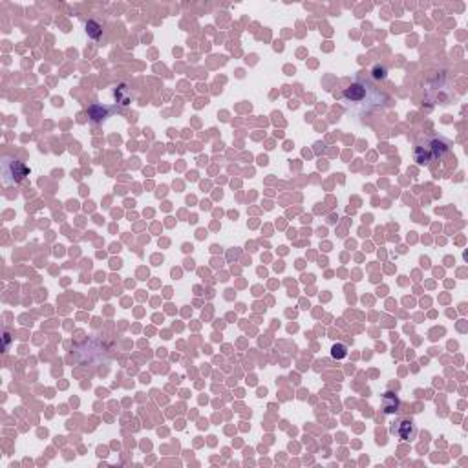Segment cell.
I'll list each match as a JSON object with an SVG mask.
<instances>
[{"label": "cell", "mask_w": 468, "mask_h": 468, "mask_svg": "<svg viewBox=\"0 0 468 468\" xmlns=\"http://www.w3.org/2000/svg\"><path fill=\"white\" fill-rule=\"evenodd\" d=\"M450 148V143L441 137H430L425 145H417L415 148V161L419 165H430L432 161L441 160Z\"/></svg>", "instance_id": "cell-1"}, {"label": "cell", "mask_w": 468, "mask_h": 468, "mask_svg": "<svg viewBox=\"0 0 468 468\" xmlns=\"http://www.w3.org/2000/svg\"><path fill=\"white\" fill-rule=\"evenodd\" d=\"M2 174H4V185H15L20 183L29 174V169L22 161L6 158L2 163Z\"/></svg>", "instance_id": "cell-2"}, {"label": "cell", "mask_w": 468, "mask_h": 468, "mask_svg": "<svg viewBox=\"0 0 468 468\" xmlns=\"http://www.w3.org/2000/svg\"><path fill=\"white\" fill-rule=\"evenodd\" d=\"M391 434L402 441H411L417 435V426L411 419H399L391 426Z\"/></svg>", "instance_id": "cell-3"}, {"label": "cell", "mask_w": 468, "mask_h": 468, "mask_svg": "<svg viewBox=\"0 0 468 468\" xmlns=\"http://www.w3.org/2000/svg\"><path fill=\"white\" fill-rule=\"evenodd\" d=\"M366 86H362L360 82H353L351 86H348L344 90V97L351 102H362L364 97H366Z\"/></svg>", "instance_id": "cell-4"}, {"label": "cell", "mask_w": 468, "mask_h": 468, "mask_svg": "<svg viewBox=\"0 0 468 468\" xmlns=\"http://www.w3.org/2000/svg\"><path fill=\"white\" fill-rule=\"evenodd\" d=\"M399 408V399L393 393H384L382 397V411L384 413H395Z\"/></svg>", "instance_id": "cell-5"}, {"label": "cell", "mask_w": 468, "mask_h": 468, "mask_svg": "<svg viewBox=\"0 0 468 468\" xmlns=\"http://www.w3.org/2000/svg\"><path fill=\"white\" fill-rule=\"evenodd\" d=\"M331 355H333V358H344L348 355V346L346 344H335L333 349H331Z\"/></svg>", "instance_id": "cell-6"}, {"label": "cell", "mask_w": 468, "mask_h": 468, "mask_svg": "<svg viewBox=\"0 0 468 468\" xmlns=\"http://www.w3.org/2000/svg\"><path fill=\"white\" fill-rule=\"evenodd\" d=\"M373 72H375V73H373V77H375V79H384V77H386V68L381 66V64H375V66H373Z\"/></svg>", "instance_id": "cell-7"}, {"label": "cell", "mask_w": 468, "mask_h": 468, "mask_svg": "<svg viewBox=\"0 0 468 468\" xmlns=\"http://www.w3.org/2000/svg\"><path fill=\"white\" fill-rule=\"evenodd\" d=\"M95 29H99V26H97L95 22H88V24H86V31H88V33H90V35H92L93 39H97V37L101 35V33H97Z\"/></svg>", "instance_id": "cell-8"}]
</instances>
